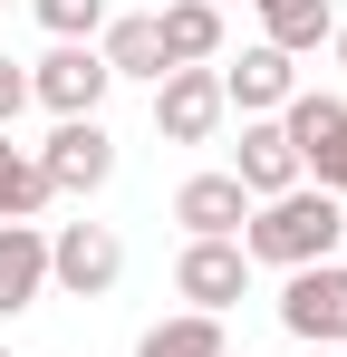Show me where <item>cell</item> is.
Here are the masks:
<instances>
[{"label": "cell", "mask_w": 347, "mask_h": 357, "mask_svg": "<svg viewBox=\"0 0 347 357\" xmlns=\"http://www.w3.org/2000/svg\"><path fill=\"white\" fill-rule=\"evenodd\" d=\"M116 271H125V241H116L107 222H58L49 232V280L68 299H107Z\"/></svg>", "instance_id": "cell-5"}, {"label": "cell", "mask_w": 347, "mask_h": 357, "mask_svg": "<svg viewBox=\"0 0 347 357\" xmlns=\"http://www.w3.org/2000/svg\"><path fill=\"white\" fill-rule=\"evenodd\" d=\"M39 203H49V174H39V155H20V145L0 135V222H39Z\"/></svg>", "instance_id": "cell-17"}, {"label": "cell", "mask_w": 347, "mask_h": 357, "mask_svg": "<svg viewBox=\"0 0 347 357\" xmlns=\"http://www.w3.org/2000/svg\"><path fill=\"white\" fill-rule=\"evenodd\" d=\"M328 49H338V68H347V20H338V29H328Z\"/></svg>", "instance_id": "cell-20"}, {"label": "cell", "mask_w": 347, "mask_h": 357, "mask_svg": "<svg viewBox=\"0 0 347 357\" xmlns=\"http://www.w3.org/2000/svg\"><path fill=\"white\" fill-rule=\"evenodd\" d=\"M155 29H164V68H213L222 59V10L213 0H174V10H155Z\"/></svg>", "instance_id": "cell-13"}, {"label": "cell", "mask_w": 347, "mask_h": 357, "mask_svg": "<svg viewBox=\"0 0 347 357\" xmlns=\"http://www.w3.org/2000/svg\"><path fill=\"white\" fill-rule=\"evenodd\" d=\"M174 222H183L193 241H231L241 222H251V193H241L231 174H193L183 193H174Z\"/></svg>", "instance_id": "cell-11"}, {"label": "cell", "mask_w": 347, "mask_h": 357, "mask_svg": "<svg viewBox=\"0 0 347 357\" xmlns=\"http://www.w3.org/2000/svg\"><path fill=\"white\" fill-rule=\"evenodd\" d=\"M231 183H241L251 203H270V193L299 183V155H289L280 116H251V126H241V145H231Z\"/></svg>", "instance_id": "cell-9"}, {"label": "cell", "mask_w": 347, "mask_h": 357, "mask_svg": "<svg viewBox=\"0 0 347 357\" xmlns=\"http://www.w3.org/2000/svg\"><path fill=\"white\" fill-rule=\"evenodd\" d=\"M213 10H231V0H213Z\"/></svg>", "instance_id": "cell-22"}, {"label": "cell", "mask_w": 347, "mask_h": 357, "mask_svg": "<svg viewBox=\"0 0 347 357\" xmlns=\"http://www.w3.org/2000/svg\"><path fill=\"white\" fill-rule=\"evenodd\" d=\"M39 174H49V193H97L116 174V135L97 116H58V135L39 145Z\"/></svg>", "instance_id": "cell-6"}, {"label": "cell", "mask_w": 347, "mask_h": 357, "mask_svg": "<svg viewBox=\"0 0 347 357\" xmlns=\"http://www.w3.org/2000/svg\"><path fill=\"white\" fill-rule=\"evenodd\" d=\"M97 59H107V77H164V29H155V10H135V20H107Z\"/></svg>", "instance_id": "cell-15"}, {"label": "cell", "mask_w": 347, "mask_h": 357, "mask_svg": "<svg viewBox=\"0 0 347 357\" xmlns=\"http://www.w3.org/2000/svg\"><path fill=\"white\" fill-rule=\"evenodd\" d=\"M280 135H289V155H299V174H318V193H347V107L338 97H289L280 107Z\"/></svg>", "instance_id": "cell-2"}, {"label": "cell", "mask_w": 347, "mask_h": 357, "mask_svg": "<svg viewBox=\"0 0 347 357\" xmlns=\"http://www.w3.org/2000/svg\"><path fill=\"white\" fill-rule=\"evenodd\" d=\"M49 290V232L39 222H0V319H20Z\"/></svg>", "instance_id": "cell-12"}, {"label": "cell", "mask_w": 347, "mask_h": 357, "mask_svg": "<svg viewBox=\"0 0 347 357\" xmlns=\"http://www.w3.org/2000/svg\"><path fill=\"white\" fill-rule=\"evenodd\" d=\"M280 319H289L299 348H347V261H309V271H289Z\"/></svg>", "instance_id": "cell-3"}, {"label": "cell", "mask_w": 347, "mask_h": 357, "mask_svg": "<svg viewBox=\"0 0 347 357\" xmlns=\"http://www.w3.org/2000/svg\"><path fill=\"white\" fill-rule=\"evenodd\" d=\"M251 10H261V49H280V59L318 49V39L338 29V10H328V0H251Z\"/></svg>", "instance_id": "cell-14"}, {"label": "cell", "mask_w": 347, "mask_h": 357, "mask_svg": "<svg viewBox=\"0 0 347 357\" xmlns=\"http://www.w3.org/2000/svg\"><path fill=\"white\" fill-rule=\"evenodd\" d=\"M222 126V77L213 68H164L155 77V135L164 145H203Z\"/></svg>", "instance_id": "cell-7"}, {"label": "cell", "mask_w": 347, "mask_h": 357, "mask_svg": "<svg viewBox=\"0 0 347 357\" xmlns=\"http://www.w3.org/2000/svg\"><path fill=\"white\" fill-rule=\"evenodd\" d=\"M135 357H222V319H203V309H183V319H155Z\"/></svg>", "instance_id": "cell-16"}, {"label": "cell", "mask_w": 347, "mask_h": 357, "mask_svg": "<svg viewBox=\"0 0 347 357\" xmlns=\"http://www.w3.org/2000/svg\"><path fill=\"white\" fill-rule=\"evenodd\" d=\"M39 29L49 39H97L107 29V0H39Z\"/></svg>", "instance_id": "cell-18"}, {"label": "cell", "mask_w": 347, "mask_h": 357, "mask_svg": "<svg viewBox=\"0 0 347 357\" xmlns=\"http://www.w3.org/2000/svg\"><path fill=\"white\" fill-rule=\"evenodd\" d=\"M0 357H10V348H0Z\"/></svg>", "instance_id": "cell-23"}, {"label": "cell", "mask_w": 347, "mask_h": 357, "mask_svg": "<svg viewBox=\"0 0 347 357\" xmlns=\"http://www.w3.org/2000/svg\"><path fill=\"white\" fill-rule=\"evenodd\" d=\"M347 232L338 193H309V183H289V193H270L251 222H241V261H270V271H309V261H328Z\"/></svg>", "instance_id": "cell-1"}, {"label": "cell", "mask_w": 347, "mask_h": 357, "mask_svg": "<svg viewBox=\"0 0 347 357\" xmlns=\"http://www.w3.org/2000/svg\"><path fill=\"white\" fill-rule=\"evenodd\" d=\"M222 77V107H251V116H280L289 97H299V68L280 59V49H241L231 68H213Z\"/></svg>", "instance_id": "cell-10"}, {"label": "cell", "mask_w": 347, "mask_h": 357, "mask_svg": "<svg viewBox=\"0 0 347 357\" xmlns=\"http://www.w3.org/2000/svg\"><path fill=\"white\" fill-rule=\"evenodd\" d=\"M251 280V261H241V241H183V261H174V290L193 299L203 319H222L231 299Z\"/></svg>", "instance_id": "cell-8"}, {"label": "cell", "mask_w": 347, "mask_h": 357, "mask_svg": "<svg viewBox=\"0 0 347 357\" xmlns=\"http://www.w3.org/2000/svg\"><path fill=\"white\" fill-rule=\"evenodd\" d=\"M299 357H338V348H299Z\"/></svg>", "instance_id": "cell-21"}, {"label": "cell", "mask_w": 347, "mask_h": 357, "mask_svg": "<svg viewBox=\"0 0 347 357\" xmlns=\"http://www.w3.org/2000/svg\"><path fill=\"white\" fill-rule=\"evenodd\" d=\"M107 59H97V39H58L49 59L29 68V97H39V107H49V116H97V107H107Z\"/></svg>", "instance_id": "cell-4"}, {"label": "cell", "mask_w": 347, "mask_h": 357, "mask_svg": "<svg viewBox=\"0 0 347 357\" xmlns=\"http://www.w3.org/2000/svg\"><path fill=\"white\" fill-rule=\"evenodd\" d=\"M20 107H29V77L0 59V135H10V116H20Z\"/></svg>", "instance_id": "cell-19"}]
</instances>
